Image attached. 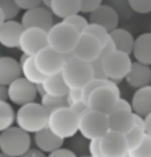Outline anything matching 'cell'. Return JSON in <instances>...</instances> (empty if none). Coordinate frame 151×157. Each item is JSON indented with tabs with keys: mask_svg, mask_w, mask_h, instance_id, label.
I'll use <instances>...</instances> for the list:
<instances>
[{
	"mask_svg": "<svg viewBox=\"0 0 151 157\" xmlns=\"http://www.w3.org/2000/svg\"><path fill=\"white\" fill-rule=\"evenodd\" d=\"M48 116L40 103H31L20 107L16 111V126L34 135L48 126Z\"/></svg>",
	"mask_w": 151,
	"mask_h": 157,
	"instance_id": "obj_1",
	"label": "cell"
},
{
	"mask_svg": "<svg viewBox=\"0 0 151 157\" xmlns=\"http://www.w3.org/2000/svg\"><path fill=\"white\" fill-rule=\"evenodd\" d=\"M79 117L70 107H64L51 113L48 128L62 140H70L79 133Z\"/></svg>",
	"mask_w": 151,
	"mask_h": 157,
	"instance_id": "obj_2",
	"label": "cell"
},
{
	"mask_svg": "<svg viewBox=\"0 0 151 157\" xmlns=\"http://www.w3.org/2000/svg\"><path fill=\"white\" fill-rule=\"evenodd\" d=\"M32 137L27 132L17 126L1 132L0 151L11 157H20L31 148Z\"/></svg>",
	"mask_w": 151,
	"mask_h": 157,
	"instance_id": "obj_3",
	"label": "cell"
},
{
	"mask_svg": "<svg viewBox=\"0 0 151 157\" xmlns=\"http://www.w3.org/2000/svg\"><path fill=\"white\" fill-rule=\"evenodd\" d=\"M79 35L73 27L61 21L47 33L48 46L61 55L73 52Z\"/></svg>",
	"mask_w": 151,
	"mask_h": 157,
	"instance_id": "obj_4",
	"label": "cell"
},
{
	"mask_svg": "<svg viewBox=\"0 0 151 157\" xmlns=\"http://www.w3.org/2000/svg\"><path fill=\"white\" fill-rule=\"evenodd\" d=\"M109 131L107 115L88 109L79 117V134L86 140H100Z\"/></svg>",
	"mask_w": 151,
	"mask_h": 157,
	"instance_id": "obj_5",
	"label": "cell"
},
{
	"mask_svg": "<svg viewBox=\"0 0 151 157\" xmlns=\"http://www.w3.org/2000/svg\"><path fill=\"white\" fill-rule=\"evenodd\" d=\"M60 73L69 89H82L94 78L91 64L76 58L65 63Z\"/></svg>",
	"mask_w": 151,
	"mask_h": 157,
	"instance_id": "obj_6",
	"label": "cell"
},
{
	"mask_svg": "<svg viewBox=\"0 0 151 157\" xmlns=\"http://www.w3.org/2000/svg\"><path fill=\"white\" fill-rule=\"evenodd\" d=\"M132 63L130 55L115 49L110 51L105 55L102 61L105 77L118 84L126 77L132 68Z\"/></svg>",
	"mask_w": 151,
	"mask_h": 157,
	"instance_id": "obj_7",
	"label": "cell"
},
{
	"mask_svg": "<svg viewBox=\"0 0 151 157\" xmlns=\"http://www.w3.org/2000/svg\"><path fill=\"white\" fill-rule=\"evenodd\" d=\"M33 60L37 70L45 77L60 73L65 64L63 55L48 46L41 50Z\"/></svg>",
	"mask_w": 151,
	"mask_h": 157,
	"instance_id": "obj_8",
	"label": "cell"
},
{
	"mask_svg": "<svg viewBox=\"0 0 151 157\" xmlns=\"http://www.w3.org/2000/svg\"><path fill=\"white\" fill-rule=\"evenodd\" d=\"M9 101L18 107L36 102L37 92L35 85L21 77L9 86Z\"/></svg>",
	"mask_w": 151,
	"mask_h": 157,
	"instance_id": "obj_9",
	"label": "cell"
},
{
	"mask_svg": "<svg viewBox=\"0 0 151 157\" xmlns=\"http://www.w3.org/2000/svg\"><path fill=\"white\" fill-rule=\"evenodd\" d=\"M46 47H48L47 32L38 28L24 29L19 45V49L22 52V54L33 58Z\"/></svg>",
	"mask_w": 151,
	"mask_h": 157,
	"instance_id": "obj_10",
	"label": "cell"
},
{
	"mask_svg": "<svg viewBox=\"0 0 151 157\" xmlns=\"http://www.w3.org/2000/svg\"><path fill=\"white\" fill-rule=\"evenodd\" d=\"M103 48L100 41L94 36L83 33L79 35L73 54L75 58L91 63L99 56Z\"/></svg>",
	"mask_w": 151,
	"mask_h": 157,
	"instance_id": "obj_11",
	"label": "cell"
},
{
	"mask_svg": "<svg viewBox=\"0 0 151 157\" xmlns=\"http://www.w3.org/2000/svg\"><path fill=\"white\" fill-rule=\"evenodd\" d=\"M21 23L24 29L38 28L47 33L55 24L51 10L42 6L25 11L21 17Z\"/></svg>",
	"mask_w": 151,
	"mask_h": 157,
	"instance_id": "obj_12",
	"label": "cell"
},
{
	"mask_svg": "<svg viewBox=\"0 0 151 157\" xmlns=\"http://www.w3.org/2000/svg\"><path fill=\"white\" fill-rule=\"evenodd\" d=\"M117 99L116 94L104 85L93 90L88 96L87 104L89 109L107 115L114 109Z\"/></svg>",
	"mask_w": 151,
	"mask_h": 157,
	"instance_id": "obj_13",
	"label": "cell"
},
{
	"mask_svg": "<svg viewBox=\"0 0 151 157\" xmlns=\"http://www.w3.org/2000/svg\"><path fill=\"white\" fill-rule=\"evenodd\" d=\"M101 151L104 157H121L129 153L124 135L108 131L99 140Z\"/></svg>",
	"mask_w": 151,
	"mask_h": 157,
	"instance_id": "obj_14",
	"label": "cell"
},
{
	"mask_svg": "<svg viewBox=\"0 0 151 157\" xmlns=\"http://www.w3.org/2000/svg\"><path fill=\"white\" fill-rule=\"evenodd\" d=\"M89 24H94L104 27L109 33L118 28L119 15L110 5L102 3L96 11L88 15Z\"/></svg>",
	"mask_w": 151,
	"mask_h": 157,
	"instance_id": "obj_15",
	"label": "cell"
},
{
	"mask_svg": "<svg viewBox=\"0 0 151 157\" xmlns=\"http://www.w3.org/2000/svg\"><path fill=\"white\" fill-rule=\"evenodd\" d=\"M24 28L21 22L9 21L0 25V44L7 48H19Z\"/></svg>",
	"mask_w": 151,
	"mask_h": 157,
	"instance_id": "obj_16",
	"label": "cell"
},
{
	"mask_svg": "<svg viewBox=\"0 0 151 157\" xmlns=\"http://www.w3.org/2000/svg\"><path fill=\"white\" fill-rule=\"evenodd\" d=\"M109 131L126 135L134 125V113L124 109H114L107 114Z\"/></svg>",
	"mask_w": 151,
	"mask_h": 157,
	"instance_id": "obj_17",
	"label": "cell"
},
{
	"mask_svg": "<svg viewBox=\"0 0 151 157\" xmlns=\"http://www.w3.org/2000/svg\"><path fill=\"white\" fill-rule=\"evenodd\" d=\"M33 141L36 148L46 155L63 147L64 144V140L54 135L48 127L34 134Z\"/></svg>",
	"mask_w": 151,
	"mask_h": 157,
	"instance_id": "obj_18",
	"label": "cell"
},
{
	"mask_svg": "<svg viewBox=\"0 0 151 157\" xmlns=\"http://www.w3.org/2000/svg\"><path fill=\"white\" fill-rule=\"evenodd\" d=\"M129 87L139 89L151 85V67L139 62L132 63V68L125 78Z\"/></svg>",
	"mask_w": 151,
	"mask_h": 157,
	"instance_id": "obj_19",
	"label": "cell"
},
{
	"mask_svg": "<svg viewBox=\"0 0 151 157\" xmlns=\"http://www.w3.org/2000/svg\"><path fill=\"white\" fill-rule=\"evenodd\" d=\"M22 77L19 60L9 56L0 58V85L9 86L11 83Z\"/></svg>",
	"mask_w": 151,
	"mask_h": 157,
	"instance_id": "obj_20",
	"label": "cell"
},
{
	"mask_svg": "<svg viewBox=\"0 0 151 157\" xmlns=\"http://www.w3.org/2000/svg\"><path fill=\"white\" fill-rule=\"evenodd\" d=\"M131 104L134 113L144 118L151 113V85L136 90Z\"/></svg>",
	"mask_w": 151,
	"mask_h": 157,
	"instance_id": "obj_21",
	"label": "cell"
},
{
	"mask_svg": "<svg viewBox=\"0 0 151 157\" xmlns=\"http://www.w3.org/2000/svg\"><path fill=\"white\" fill-rule=\"evenodd\" d=\"M110 40L114 49L127 55L132 54L135 39L129 30L123 28H116L110 33Z\"/></svg>",
	"mask_w": 151,
	"mask_h": 157,
	"instance_id": "obj_22",
	"label": "cell"
},
{
	"mask_svg": "<svg viewBox=\"0 0 151 157\" xmlns=\"http://www.w3.org/2000/svg\"><path fill=\"white\" fill-rule=\"evenodd\" d=\"M132 55L135 61L151 66V32L144 33L135 39Z\"/></svg>",
	"mask_w": 151,
	"mask_h": 157,
	"instance_id": "obj_23",
	"label": "cell"
},
{
	"mask_svg": "<svg viewBox=\"0 0 151 157\" xmlns=\"http://www.w3.org/2000/svg\"><path fill=\"white\" fill-rule=\"evenodd\" d=\"M51 11L55 17L65 19L80 13V0H52Z\"/></svg>",
	"mask_w": 151,
	"mask_h": 157,
	"instance_id": "obj_24",
	"label": "cell"
},
{
	"mask_svg": "<svg viewBox=\"0 0 151 157\" xmlns=\"http://www.w3.org/2000/svg\"><path fill=\"white\" fill-rule=\"evenodd\" d=\"M45 94L53 97H66L69 88L64 81L61 73L45 77L42 82Z\"/></svg>",
	"mask_w": 151,
	"mask_h": 157,
	"instance_id": "obj_25",
	"label": "cell"
},
{
	"mask_svg": "<svg viewBox=\"0 0 151 157\" xmlns=\"http://www.w3.org/2000/svg\"><path fill=\"white\" fill-rule=\"evenodd\" d=\"M16 112L9 101H0V132L14 126Z\"/></svg>",
	"mask_w": 151,
	"mask_h": 157,
	"instance_id": "obj_26",
	"label": "cell"
},
{
	"mask_svg": "<svg viewBox=\"0 0 151 157\" xmlns=\"http://www.w3.org/2000/svg\"><path fill=\"white\" fill-rule=\"evenodd\" d=\"M21 67L23 78L35 86L43 82L45 77L42 76L37 70L33 58L29 57L23 64L21 65Z\"/></svg>",
	"mask_w": 151,
	"mask_h": 157,
	"instance_id": "obj_27",
	"label": "cell"
},
{
	"mask_svg": "<svg viewBox=\"0 0 151 157\" xmlns=\"http://www.w3.org/2000/svg\"><path fill=\"white\" fill-rule=\"evenodd\" d=\"M40 104L48 114L60 108L69 107L67 96L66 97H53V96L45 94L40 98Z\"/></svg>",
	"mask_w": 151,
	"mask_h": 157,
	"instance_id": "obj_28",
	"label": "cell"
},
{
	"mask_svg": "<svg viewBox=\"0 0 151 157\" xmlns=\"http://www.w3.org/2000/svg\"><path fill=\"white\" fill-rule=\"evenodd\" d=\"M112 50H114V47H113V44L111 43L110 40V42H108L107 45H105L104 48H103L101 54L99 55V56L95 59L94 61H92L90 63L91 67H92L93 73H94V78L102 80L106 79L104 76V71H103L102 61L105 55H106L108 52H110Z\"/></svg>",
	"mask_w": 151,
	"mask_h": 157,
	"instance_id": "obj_29",
	"label": "cell"
},
{
	"mask_svg": "<svg viewBox=\"0 0 151 157\" xmlns=\"http://www.w3.org/2000/svg\"><path fill=\"white\" fill-rule=\"evenodd\" d=\"M145 135L146 132L144 129L136 125H133L132 129L126 135H125L129 150H133L138 147L141 144Z\"/></svg>",
	"mask_w": 151,
	"mask_h": 157,
	"instance_id": "obj_30",
	"label": "cell"
},
{
	"mask_svg": "<svg viewBox=\"0 0 151 157\" xmlns=\"http://www.w3.org/2000/svg\"><path fill=\"white\" fill-rule=\"evenodd\" d=\"M20 11L15 0H0V13L4 15L6 21H14Z\"/></svg>",
	"mask_w": 151,
	"mask_h": 157,
	"instance_id": "obj_31",
	"label": "cell"
},
{
	"mask_svg": "<svg viewBox=\"0 0 151 157\" xmlns=\"http://www.w3.org/2000/svg\"><path fill=\"white\" fill-rule=\"evenodd\" d=\"M78 134L76 136L70 138L69 149L71 150L78 156H83V155H88L89 140H86L80 134L79 135H78Z\"/></svg>",
	"mask_w": 151,
	"mask_h": 157,
	"instance_id": "obj_32",
	"label": "cell"
},
{
	"mask_svg": "<svg viewBox=\"0 0 151 157\" xmlns=\"http://www.w3.org/2000/svg\"><path fill=\"white\" fill-rule=\"evenodd\" d=\"M84 33L94 36L95 38L100 41L103 47L107 45L110 42V33L104 27L97 24H89Z\"/></svg>",
	"mask_w": 151,
	"mask_h": 157,
	"instance_id": "obj_33",
	"label": "cell"
},
{
	"mask_svg": "<svg viewBox=\"0 0 151 157\" xmlns=\"http://www.w3.org/2000/svg\"><path fill=\"white\" fill-rule=\"evenodd\" d=\"M130 157H151V136L146 134L144 140L135 149L129 150Z\"/></svg>",
	"mask_w": 151,
	"mask_h": 157,
	"instance_id": "obj_34",
	"label": "cell"
},
{
	"mask_svg": "<svg viewBox=\"0 0 151 157\" xmlns=\"http://www.w3.org/2000/svg\"><path fill=\"white\" fill-rule=\"evenodd\" d=\"M62 21L73 27L79 34L83 33L89 24L88 20H87L85 17L79 14L71 16Z\"/></svg>",
	"mask_w": 151,
	"mask_h": 157,
	"instance_id": "obj_35",
	"label": "cell"
},
{
	"mask_svg": "<svg viewBox=\"0 0 151 157\" xmlns=\"http://www.w3.org/2000/svg\"><path fill=\"white\" fill-rule=\"evenodd\" d=\"M129 7L137 14H147L151 13V0H129Z\"/></svg>",
	"mask_w": 151,
	"mask_h": 157,
	"instance_id": "obj_36",
	"label": "cell"
},
{
	"mask_svg": "<svg viewBox=\"0 0 151 157\" xmlns=\"http://www.w3.org/2000/svg\"><path fill=\"white\" fill-rule=\"evenodd\" d=\"M100 0H80V13L91 14L102 4Z\"/></svg>",
	"mask_w": 151,
	"mask_h": 157,
	"instance_id": "obj_37",
	"label": "cell"
},
{
	"mask_svg": "<svg viewBox=\"0 0 151 157\" xmlns=\"http://www.w3.org/2000/svg\"><path fill=\"white\" fill-rule=\"evenodd\" d=\"M105 80L106 79H97V78H93L88 83L82 88V95H83V100L87 104V100H88V96L90 95L93 90L100 86H104Z\"/></svg>",
	"mask_w": 151,
	"mask_h": 157,
	"instance_id": "obj_38",
	"label": "cell"
},
{
	"mask_svg": "<svg viewBox=\"0 0 151 157\" xmlns=\"http://www.w3.org/2000/svg\"><path fill=\"white\" fill-rule=\"evenodd\" d=\"M21 10H24L25 11L32 10L35 8L42 6V1L39 0H15Z\"/></svg>",
	"mask_w": 151,
	"mask_h": 157,
	"instance_id": "obj_39",
	"label": "cell"
},
{
	"mask_svg": "<svg viewBox=\"0 0 151 157\" xmlns=\"http://www.w3.org/2000/svg\"><path fill=\"white\" fill-rule=\"evenodd\" d=\"M88 156L89 157H104L99 146V140L89 141L88 145Z\"/></svg>",
	"mask_w": 151,
	"mask_h": 157,
	"instance_id": "obj_40",
	"label": "cell"
},
{
	"mask_svg": "<svg viewBox=\"0 0 151 157\" xmlns=\"http://www.w3.org/2000/svg\"><path fill=\"white\" fill-rule=\"evenodd\" d=\"M73 112L76 113L79 117H81L83 114H84L87 110L89 109L88 107V104L85 102L84 101H79L78 102H76L72 104L69 107Z\"/></svg>",
	"mask_w": 151,
	"mask_h": 157,
	"instance_id": "obj_41",
	"label": "cell"
},
{
	"mask_svg": "<svg viewBox=\"0 0 151 157\" xmlns=\"http://www.w3.org/2000/svg\"><path fill=\"white\" fill-rule=\"evenodd\" d=\"M67 98L68 101L69 107L73 103L83 101V95H82V89H69Z\"/></svg>",
	"mask_w": 151,
	"mask_h": 157,
	"instance_id": "obj_42",
	"label": "cell"
},
{
	"mask_svg": "<svg viewBox=\"0 0 151 157\" xmlns=\"http://www.w3.org/2000/svg\"><path fill=\"white\" fill-rule=\"evenodd\" d=\"M47 157H78V156L69 148L61 147L56 151L47 155Z\"/></svg>",
	"mask_w": 151,
	"mask_h": 157,
	"instance_id": "obj_43",
	"label": "cell"
},
{
	"mask_svg": "<svg viewBox=\"0 0 151 157\" xmlns=\"http://www.w3.org/2000/svg\"><path fill=\"white\" fill-rule=\"evenodd\" d=\"M114 109H124V110L132 111V112H133L131 102H129V101H128L127 100L124 99V98H118Z\"/></svg>",
	"mask_w": 151,
	"mask_h": 157,
	"instance_id": "obj_44",
	"label": "cell"
},
{
	"mask_svg": "<svg viewBox=\"0 0 151 157\" xmlns=\"http://www.w3.org/2000/svg\"><path fill=\"white\" fill-rule=\"evenodd\" d=\"M20 157H47V155L41 152L40 150H38L36 147L35 148L31 147L28 151L26 152L24 154H23L22 156Z\"/></svg>",
	"mask_w": 151,
	"mask_h": 157,
	"instance_id": "obj_45",
	"label": "cell"
},
{
	"mask_svg": "<svg viewBox=\"0 0 151 157\" xmlns=\"http://www.w3.org/2000/svg\"><path fill=\"white\" fill-rule=\"evenodd\" d=\"M0 101H9V87L0 85Z\"/></svg>",
	"mask_w": 151,
	"mask_h": 157,
	"instance_id": "obj_46",
	"label": "cell"
},
{
	"mask_svg": "<svg viewBox=\"0 0 151 157\" xmlns=\"http://www.w3.org/2000/svg\"><path fill=\"white\" fill-rule=\"evenodd\" d=\"M145 119V132L147 135L151 136V113L144 118Z\"/></svg>",
	"mask_w": 151,
	"mask_h": 157,
	"instance_id": "obj_47",
	"label": "cell"
},
{
	"mask_svg": "<svg viewBox=\"0 0 151 157\" xmlns=\"http://www.w3.org/2000/svg\"><path fill=\"white\" fill-rule=\"evenodd\" d=\"M36 89H37V94L38 96H39V98H42L44 95H45V89H44V87H43V85L42 84H39V85H37L36 86Z\"/></svg>",
	"mask_w": 151,
	"mask_h": 157,
	"instance_id": "obj_48",
	"label": "cell"
},
{
	"mask_svg": "<svg viewBox=\"0 0 151 157\" xmlns=\"http://www.w3.org/2000/svg\"><path fill=\"white\" fill-rule=\"evenodd\" d=\"M42 6L48 9H50L52 6V0H43L42 1Z\"/></svg>",
	"mask_w": 151,
	"mask_h": 157,
	"instance_id": "obj_49",
	"label": "cell"
},
{
	"mask_svg": "<svg viewBox=\"0 0 151 157\" xmlns=\"http://www.w3.org/2000/svg\"><path fill=\"white\" fill-rule=\"evenodd\" d=\"M0 157H11V156H6V155L3 154V153H0Z\"/></svg>",
	"mask_w": 151,
	"mask_h": 157,
	"instance_id": "obj_50",
	"label": "cell"
},
{
	"mask_svg": "<svg viewBox=\"0 0 151 157\" xmlns=\"http://www.w3.org/2000/svg\"><path fill=\"white\" fill-rule=\"evenodd\" d=\"M121 157H130V156H129V153H126V154H125L124 156H121Z\"/></svg>",
	"mask_w": 151,
	"mask_h": 157,
	"instance_id": "obj_51",
	"label": "cell"
},
{
	"mask_svg": "<svg viewBox=\"0 0 151 157\" xmlns=\"http://www.w3.org/2000/svg\"><path fill=\"white\" fill-rule=\"evenodd\" d=\"M150 32H151V25H150Z\"/></svg>",
	"mask_w": 151,
	"mask_h": 157,
	"instance_id": "obj_52",
	"label": "cell"
}]
</instances>
